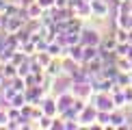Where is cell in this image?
Wrapping results in <instances>:
<instances>
[{"mask_svg": "<svg viewBox=\"0 0 132 130\" xmlns=\"http://www.w3.org/2000/svg\"><path fill=\"white\" fill-rule=\"evenodd\" d=\"M7 83V78H4V74H2V69H0V89H2V85Z\"/></svg>", "mask_w": 132, "mask_h": 130, "instance_id": "16", "label": "cell"}, {"mask_svg": "<svg viewBox=\"0 0 132 130\" xmlns=\"http://www.w3.org/2000/svg\"><path fill=\"white\" fill-rule=\"evenodd\" d=\"M85 2H91V0H85Z\"/></svg>", "mask_w": 132, "mask_h": 130, "instance_id": "18", "label": "cell"}, {"mask_svg": "<svg viewBox=\"0 0 132 130\" xmlns=\"http://www.w3.org/2000/svg\"><path fill=\"white\" fill-rule=\"evenodd\" d=\"M0 69H2V74H4V78H7V80H13L15 76H18V65H15L13 61L2 63V65H0Z\"/></svg>", "mask_w": 132, "mask_h": 130, "instance_id": "10", "label": "cell"}, {"mask_svg": "<svg viewBox=\"0 0 132 130\" xmlns=\"http://www.w3.org/2000/svg\"><path fill=\"white\" fill-rule=\"evenodd\" d=\"M102 37L104 35L95 26H82V30H80V43L82 46H100Z\"/></svg>", "mask_w": 132, "mask_h": 130, "instance_id": "2", "label": "cell"}, {"mask_svg": "<svg viewBox=\"0 0 132 130\" xmlns=\"http://www.w3.org/2000/svg\"><path fill=\"white\" fill-rule=\"evenodd\" d=\"M97 108H95V104H87L85 108H82V113L78 115V121H80V126L82 128H100L97 126Z\"/></svg>", "mask_w": 132, "mask_h": 130, "instance_id": "1", "label": "cell"}, {"mask_svg": "<svg viewBox=\"0 0 132 130\" xmlns=\"http://www.w3.org/2000/svg\"><path fill=\"white\" fill-rule=\"evenodd\" d=\"M93 104H95L97 111H106V113H113L115 108H117V104H115L111 93H95L93 95Z\"/></svg>", "mask_w": 132, "mask_h": 130, "instance_id": "4", "label": "cell"}, {"mask_svg": "<svg viewBox=\"0 0 132 130\" xmlns=\"http://www.w3.org/2000/svg\"><path fill=\"white\" fill-rule=\"evenodd\" d=\"M80 69H82V65H80V63H76L74 59H69V56H65V59H63V74H65V76H69L71 80H74V76L78 74Z\"/></svg>", "mask_w": 132, "mask_h": 130, "instance_id": "6", "label": "cell"}, {"mask_svg": "<svg viewBox=\"0 0 132 130\" xmlns=\"http://www.w3.org/2000/svg\"><path fill=\"white\" fill-rule=\"evenodd\" d=\"M54 7H59V9H67V7H69V0H56V2H54Z\"/></svg>", "mask_w": 132, "mask_h": 130, "instance_id": "15", "label": "cell"}, {"mask_svg": "<svg viewBox=\"0 0 132 130\" xmlns=\"http://www.w3.org/2000/svg\"><path fill=\"white\" fill-rule=\"evenodd\" d=\"M97 126L100 128H111V113H106V111L97 113Z\"/></svg>", "mask_w": 132, "mask_h": 130, "instance_id": "11", "label": "cell"}, {"mask_svg": "<svg viewBox=\"0 0 132 130\" xmlns=\"http://www.w3.org/2000/svg\"><path fill=\"white\" fill-rule=\"evenodd\" d=\"M78 128H82L78 119H65V130H78Z\"/></svg>", "mask_w": 132, "mask_h": 130, "instance_id": "13", "label": "cell"}, {"mask_svg": "<svg viewBox=\"0 0 132 130\" xmlns=\"http://www.w3.org/2000/svg\"><path fill=\"white\" fill-rule=\"evenodd\" d=\"M46 74L52 76V78H59V76H63V59H52L50 65L46 67Z\"/></svg>", "mask_w": 132, "mask_h": 130, "instance_id": "9", "label": "cell"}, {"mask_svg": "<svg viewBox=\"0 0 132 130\" xmlns=\"http://www.w3.org/2000/svg\"><path fill=\"white\" fill-rule=\"evenodd\" d=\"M67 56L74 59L76 63L85 65V46H82V43H74V46H69L67 48Z\"/></svg>", "mask_w": 132, "mask_h": 130, "instance_id": "7", "label": "cell"}, {"mask_svg": "<svg viewBox=\"0 0 132 130\" xmlns=\"http://www.w3.org/2000/svg\"><path fill=\"white\" fill-rule=\"evenodd\" d=\"M91 11H93V18H97V20H106L108 13H111L108 0H91Z\"/></svg>", "mask_w": 132, "mask_h": 130, "instance_id": "5", "label": "cell"}, {"mask_svg": "<svg viewBox=\"0 0 132 130\" xmlns=\"http://www.w3.org/2000/svg\"><path fill=\"white\" fill-rule=\"evenodd\" d=\"M117 37H115V32L113 35H104L102 37V43H100V50L102 52H115L117 50Z\"/></svg>", "mask_w": 132, "mask_h": 130, "instance_id": "8", "label": "cell"}, {"mask_svg": "<svg viewBox=\"0 0 132 130\" xmlns=\"http://www.w3.org/2000/svg\"><path fill=\"white\" fill-rule=\"evenodd\" d=\"M115 37H117L119 43H126L130 39V30L128 28H121V26H117V30H115Z\"/></svg>", "mask_w": 132, "mask_h": 130, "instance_id": "12", "label": "cell"}, {"mask_svg": "<svg viewBox=\"0 0 132 130\" xmlns=\"http://www.w3.org/2000/svg\"><path fill=\"white\" fill-rule=\"evenodd\" d=\"M71 93H74L76 98L87 100V102H91V98L95 95V93H93L91 80H74V85H71Z\"/></svg>", "mask_w": 132, "mask_h": 130, "instance_id": "3", "label": "cell"}, {"mask_svg": "<svg viewBox=\"0 0 132 130\" xmlns=\"http://www.w3.org/2000/svg\"><path fill=\"white\" fill-rule=\"evenodd\" d=\"M37 2L41 4L43 11H50V9H54V2H56V0H37Z\"/></svg>", "mask_w": 132, "mask_h": 130, "instance_id": "14", "label": "cell"}, {"mask_svg": "<svg viewBox=\"0 0 132 130\" xmlns=\"http://www.w3.org/2000/svg\"><path fill=\"white\" fill-rule=\"evenodd\" d=\"M130 11H132V0H130Z\"/></svg>", "mask_w": 132, "mask_h": 130, "instance_id": "17", "label": "cell"}]
</instances>
